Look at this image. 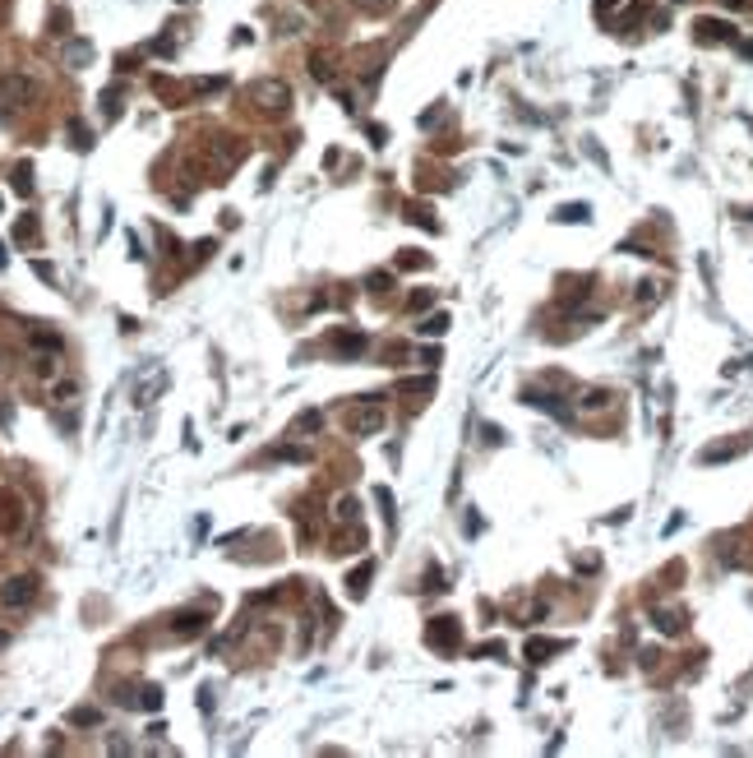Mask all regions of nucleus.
I'll return each instance as SVG.
<instances>
[{
    "label": "nucleus",
    "mask_w": 753,
    "mask_h": 758,
    "mask_svg": "<svg viewBox=\"0 0 753 758\" xmlns=\"http://www.w3.org/2000/svg\"><path fill=\"white\" fill-rule=\"evenodd\" d=\"M582 218H587V208H582V204H568V208H559V222H582Z\"/></svg>",
    "instance_id": "4be33fe9"
},
{
    "label": "nucleus",
    "mask_w": 753,
    "mask_h": 758,
    "mask_svg": "<svg viewBox=\"0 0 753 758\" xmlns=\"http://www.w3.org/2000/svg\"><path fill=\"white\" fill-rule=\"evenodd\" d=\"M310 74L319 79V84H333V60L328 56H310Z\"/></svg>",
    "instance_id": "2eb2a0df"
},
{
    "label": "nucleus",
    "mask_w": 753,
    "mask_h": 758,
    "mask_svg": "<svg viewBox=\"0 0 753 758\" xmlns=\"http://www.w3.org/2000/svg\"><path fill=\"white\" fill-rule=\"evenodd\" d=\"M14 190H19V194H33V167H28V162L14 167Z\"/></svg>",
    "instance_id": "4468645a"
},
{
    "label": "nucleus",
    "mask_w": 753,
    "mask_h": 758,
    "mask_svg": "<svg viewBox=\"0 0 753 758\" xmlns=\"http://www.w3.org/2000/svg\"><path fill=\"white\" fill-rule=\"evenodd\" d=\"M171 629H176L180 638L199 634V629H204V611H180V615H171Z\"/></svg>",
    "instance_id": "6e6552de"
},
{
    "label": "nucleus",
    "mask_w": 753,
    "mask_h": 758,
    "mask_svg": "<svg viewBox=\"0 0 753 758\" xmlns=\"http://www.w3.org/2000/svg\"><path fill=\"white\" fill-rule=\"evenodd\" d=\"M319 425H324V416H319V412H300L296 430H319Z\"/></svg>",
    "instance_id": "aec40b11"
},
{
    "label": "nucleus",
    "mask_w": 753,
    "mask_h": 758,
    "mask_svg": "<svg viewBox=\"0 0 753 758\" xmlns=\"http://www.w3.org/2000/svg\"><path fill=\"white\" fill-rule=\"evenodd\" d=\"M69 722L74 726H98V712H93V707H79V712H69Z\"/></svg>",
    "instance_id": "412c9836"
},
{
    "label": "nucleus",
    "mask_w": 753,
    "mask_h": 758,
    "mask_svg": "<svg viewBox=\"0 0 753 758\" xmlns=\"http://www.w3.org/2000/svg\"><path fill=\"white\" fill-rule=\"evenodd\" d=\"M33 597H37V578H33V573H14V578L0 583V606H5V611H23Z\"/></svg>",
    "instance_id": "f03ea898"
},
{
    "label": "nucleus",
    "mask_w": 753,
    "mask_h": 758,
    "mask_svg": "<svg viewBox=\"0 0 753 758\" xmlns=\"http://www.w3.org/2000/svg\"><path fill=\"white\" fill-rule=\"evenodd\" d=\"M23 527V504L14 491H0V536L5 532H19Z\"/></svg>",
    "instance_id": "0eeeda50"
},
{
    "label": "nucleus",
    "mask_w": 753,
    "mask_h": 758,
    "mask_svg": "<svg viewBox=\"0 0 753 758\" xmlns=\"http://www.w3.org/2000/svg\"><path fill=\"white\" fill-rule=\"evenodd\" d=\"M444 328H448V314H434V319H425V328H421V333H425V338H430V333L439 338Z\"/></svg>",
    "instance_id": "6ab92c4d"
},
{
    "label": "nucleus",
    "mask_w": 753,
    "mask_h": 758,
    "mask_svg": "<svg viewBox=\"0 0 753 758\" xmlns=\"http://www.w3.org/2000/svg\"><path fill=\"white\" fill-rule=\"evenodd\" d=\"M69 139H74V148H88V144H93V134L84 130L79 121H69Z\"/></svg>",
    "instance_id": "a211bd4d"
},
{
    "label": "nucleus",
    "mask_w": 753,
    "mask_h": 758,
    "mask_svg": "<svg viewBox=\"0 0 753 758\" xmlns=\"http://www.w3.org/2000/svg\"><path fill=\"white\" fill-rule=\"evenodd\" d=\"M88 60H93V46L84 42V37L65 46V65H74V69H79V65H88Z\"/></svg>",
    "instance_id": "9b49d317"
},
{
    "label": "nucleus",
    "mask_w": 753,
    "mask_h": 758,
    "mask_svg": "<svg viewBox=\"0 0 753 758\" xmlns=\"http://www.w3.org/2000/svg\"><path fill=\"white\" fill-rule=\"evenodd\" d=\"M33 93H37V84L28 74H5V79H0V107H10V102H14V107H23Z\"/></svg>",
    "instance_id": "20e7f679"
},
{
    "label": "nucleus",
    "mask_w": 753,
    "mask_h": 758,
    "mask_svg": "<svg viewBox=\"0 0 753 758\" xmlns=\"http://www.w3.org/2000/svg\"><path fill=\"white\" fill-rule=\"evenodd\" d=\"M735 28L731 23H717V19H698V37L702 42H721V37H731Z\"/></svg>",
    "instance_id": "1a4fd4ad"
},
{
    "label": "nucleus",
    "mask_w": 753,
    "mask_h": 758,
    "mask_svg": "<svg viewBox=\"0 0 753 758\" xmlns=\"http://www.w3.org/2000/svg\"><path fill=\"white\" fill-rule=\"evenodd\" d=\"M726 5H744V0H726Z\"/></svg>",
    "instance_id": "bb28decb"
},
{
    "label": "nucleus",
    "mask_w": 753,
    "mask_h": 758,
    "mask_svg": "<svg viewBox=\"0 0 753 758\" xmlns=\"http://www.w3.org/2000/svg\"><path fill=\"white\" fill-rule=\"evenodd\" d=\"M338 518H342V523H356V518H361V500L342 495V500H338Z\"/></svg>",
    "instance_id": "dca6fc26"
},
{
    "label": "nucleus",
    "mask_w": 753,
    "mask_h": 758,
    "mask_svg": "<svg viewBox=\"0 0 753 758\" xmlns=\"http://www.w3.org/2000/svg\"><path fill=\"white\" fill-rule=\"evenodd\" d=\"M250 98H255L268 116H277V112H287L291 93H287V84H277V79H264V84H255V88H250Z\"/></svg>",
    "instance_id": "7ed1b4c3"
},
{
    "label": "nucleus",
    "mask_w": 753,
    "mask_h": 758,
    "mask_svg": "<svg viewBox=\"0 0 753 758\" xmlns=\"http://www.w3.org/2000/svg\"><path fill=\"white\" fill-rule=\"evenodd\" d=\"M14 241H19V246H33V241H37V218H19V227H14Z\"/></svg>",
    "instance_id": "f8f14e48"
},
{
    "label": "nucleus",
    "mask_w": 753,
    "mask_h": 758,
    "mask_svg": "<svg viewBox=\"0 0 753 758\" xmlns=\"http://www.w3.org/2000/svg\"><path fill=\"white\" fill-rule=\"evenodd\" d=\"M425 643H430V647H439V652L458 647V620H448V615L430 620V629H425Z\"/></svg>",
    "instance_id": "39448f33"
},
{
    "label": "nucleus",
    "mask_w": 753,
    "mask_h": 758,
    "mask_svg": "<svg viewBox=\"0 0 753 758\" xmlns=\"http://www.w3.org/2000/svg\"><path fill=\"white\" fill-rule=\"evenodd\" d=\"M328 347L338 352V357H361V352H366V333H356V328H333Z\"/></svg>",
    "instance_id": "423d86ee"
},
{
    "label": "nucleus",
    "mask_w": 753,
    "mask_h": 758,
    "mask_svg": "<svg viewBox=\"0 0 753 758\" xmlns=\"http://www.w3.org/2000/svg\"><path fill=\"white\" fill-rule=\"evenodd\" d=\"M347 430H352V435H375V430H384V402L361 398L352 412H347Z\"/></svg>",
    "instance_id": "f257e3e1"
},
{
    "label": "nucleus",
    "mask_w": 753,
    "mask_h": 758,
    "mask_svg": "<svg viewBox=\"0 0 753 758\" xmlns=\"http://www.w3.org/2000/svg\"><path fill=\"white\" fill-rule=\"evenodd\" d=\"M430 301H434L430 291H416V296H411V310H425V305H430Z\"/></svg>",
    "instance_id": "393cba45"
},
{
    "label": "nucleus",
    "mask_w": 753,
    "mask_h": 758,
    "mask_svg": "<svg viewBox=\"0 0 753 758\" xmlns=\"http://www.w3.org/2000/svg\"><path fill=\"white\" fill-rule=\"evenodd\" d=\"M33 347H37V352H60V333H46V328H33Z\"/></svg>",
    "instance_id": "ddd939ff"
},
{
    "label": "nucleus",
    "mask_w": 753,
    "mask_h": 758,
    "mask_svg": "<svg viewBox=\"0 0 753 758\" xmlns=\"http://www.w3.org/2000/svg\"><path fill=\"white\" fill-rule=\"evenodd\" d=\"M434 384H430V375L425 379H398V393H411V398H416V393H430Z\"/></svg>",
    "instance_id": "f3484780"
},
{
    "label": "nucleus",
    "mask_w": 753,
    "mask_h": 758,
    "mask_svg": "<svg viewBox=\"0 0 753 758\" xmlns=\"http://www.w3.org/2000/svg\"><path fill=\"white\" fill-rule=\"evenodd\" d=\"M361 10H370V14H384V10H393V0H356Z\"/></svg>",
    "instance_id": "5701e85b"
},
{
    "label": "nucleus",
    "mask_w": 753,
    "mask_h": 758,
    "mask_svg": "<svg viewBox=\"0 0 753 758\" xmlns=\"http://www.w3.org/2000/svg\"><path fill=\"white\" fill-rule=\"evenodd\" d=\"M33 268H37V278H42V282H55V268H51V264H42V259H37Z\"/></svg>",
    "instance_id": "b1692460"
},
{
    "label": "nucleus",
    "mask_w": 753,
    "mask_h": 758,
    "mask_svg": "<svg viewBox=\"0 0 753 758\" xmlns=\"http://www.w3.org/2000/svg\"><path fill=\"white\" fill-rule=\"evenodd\" d=\"M370 573H375V564H361V568H352V578H347V592H352V597H366V583H370Z\"/></svg>",
    "instance_id": "9d476101"
},
{
    "label": "nucleus",
    "mask_w": 753,
    "mask_h": 758,
    "mask_svg": "<svg viewBox=\"0 0 753 758\" xmlns=\"http://www.w3.org/2000/svg\"><path fill=\"white\" fill-rule=\"evenodd\" d=\"M610 5H620V0H601V5H597V10H601V14H606V10H610Z\"/></svg>",
    "instance_id": "a878e982"
}]
</instances>
